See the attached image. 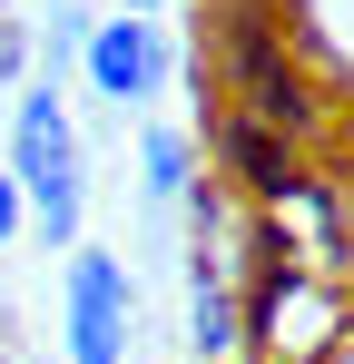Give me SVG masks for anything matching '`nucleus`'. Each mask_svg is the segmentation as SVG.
Segmentation results:
<instances>
[{
    "mask_svg": "<svg viewBox=\"0 0 354 364\" xmlns=\"http://www.w3.org/2000/svg\"><path fill=\"white\" fill-rule=\"evenodd\" d=\"M197 178V138L187 128H138V197L148 207H177Z\"/></svg>",
    "mask_w": 354,
    "mask_h": 364,
    "instance_id": "nucleus-7",
    "label": "nucleus"
},
{
    "mask_svg": "<svg viewBox=\"0 0 354 364\" xmlns=\"http://www.w3.org/2000/svg\"><path fill=\"white\" fill-rule=\"evenodd\" d=\"M20 79H30V30L0 20V89H20Z\"/></svg>",
    "mask_w": 354,
    "mask_h": 364,
    "instance_id": "nucleus-10",
    "label": "nucleus"
},
{
    "mask_svg": "<svg viewBox=\"0 0 354 364\" xmlns=\"http://www.w3.org/2000/svg\"><path fill=\"white\" fill-rule=\"evenodd\" d=\"M89 20H99V10H79V0H59V10H40V40H30V60H40V79H69V69H79V50H89Z\"/></svg>",
    "mask_w": 354,
    "mask_h": 364,
    "instance_id": "nucleus-9",
    "label": "nucleus"
},
{
    "mask_svg": "<svg viewBox=\"0 0 354 364\" xmlns=\"http://www.w3.org/2000/svg\"><path fill=\"white\" fill-rule=\"evenodd\" d=\"M20 109H10V178L30 197V227L50 246H79V217H89V148H79V128H69V99H59V79H20L10 89Z\"/></svg>",
    "mask_w": 354,
    "mask_h": 364,
    "instance_id": "nucleus-1",
    "label": "nucleus"
},
{
    "mask_svg": "<svg viewBox=\"0 0 354 364\" xmlns=\"http://www.w3.org/2000/svg\"><path fill=\"white\" fill-rule=\"evenodd\" d=\"M187 345H197V364L246 355V325H236V227H197V246H187Z\"/></svg>",
    "mask_w": 354,
    "mask_h": 364,
    "instance_id": "nucleus-5",
    "label": "nucleus"
},
{
    "mask_svg": "<svg viewBox=\"0 0 354 364\" xmlns=\"http://www.w3.org/2000/svg\"><path fill=\"white\" fill-rule=\"evenodd\" d=\"M59 335H69V364H128V345H138V286H128V256H109V246H69V276H59Z\"/></svg>",
    "mask_w": 354,
    "mask_h": 364,
    "instance_id": "nucleus-3",
    "label": "nucleus"
},
{
    "mask_svg": "<svg viewBox=\"0 0 354 364\" xmlns=\"http://www.w3.org/2000/svg\"><path fill=\"white\" fill-rule=\"evenodd\" d=\"M79 69H89V89L109 99L118 119H128V109H148V99L177 79V40H168V20L109 10V20H89V50H79Z\"/></svg>",
    "mask_w": 354,
    "mask_h": 364,
    "instance_id": "nucleus-4",
    "label": "nucleus"
},
{
    "mask_svg": "<svg viewBox=\"0 0 354 364\" xmlns=\"http://www.w3.org/2000/svg\"><path fill=\"white\" fill-rule=\"evenodd\" d=\"M20 227H30V197H20V178H10V168H0V256H10V246H20Z\"/></svg>",
    "mask_w": 354,
    "mask_h": 364,
    "instance_id": "nucleus-11",
    "label": "nucleus"
},
{
    "mask_svg": "<svg viewBox=\"0 0 354 364\" xmlns=\"http://www.w3.org/2000/svg\"><path fill=\"white\" fill-rule=\"evenodd\" d=\"M217 50H227V89H236V119L276 128V138H315L325 128V109H315V79H305V60H295L286 20L266 10V0H227L217 10Z\"/></svg>",
    "mask_w": 354,
    "mask_h": 364,
    "instance_id": "nucleus-2",
    "label": "nucleus"
},
{
    "mask_svg": "<svg viewBox=\"0 0 354 364\" xmlns=\"http://www.w3.org/2000/svg\"><path fill=\"white\" fill-rule=\"evenodd\" d=\"M295 30L335 79H354V0H295Z\"/></svg>",
    "mask_w": 354,
    "mask_h": 364,
    "instance_id": "nucleus-8",
    "label": "nucleus"
},
{
    "mask_svg": "<svg viewBox=\"0 0 354 364\" xmlns=\"http://www.w3.org/2000/svg\"><path fill=\"white\" fill-rule=\"evenodd\" d=\"M217 158H227V178L246 187L256 207H286L295 187H305L295 138H276V128H256V119H217Z\"/></svg>",
    "mask_w": 354,
    "mask_h": 364,
    "instance_id": "nucleus-6",
    "label": "nucleus"
},
{
    "mask_svg": "<svg viewBox=\"0 0 354 364\" xmlns=\"http://www.w3.org/2000/svg\"><path fill=\"white\" fill-rule=\"evenodd\" d=\"M118 10H138V20H158V10H168V0H118Z\"/></svg>",
    "mask_w": 354,
    "mask_h": 364,
    "instance_id": "nucleus-12",
    "label": "nucleus"
}]
</instances>
